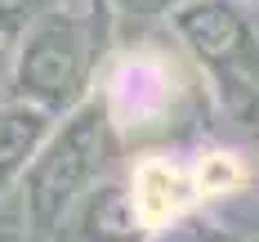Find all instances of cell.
<instances>
[{
  "mask_svg": "<svg viewBox=\"0 0 259 242\" xmlns=\"http://www.w3.org/2000/svg\"><path fill=\"white\" fill-rule=\"evenodd\" d=\"M94 9L85 0H54L50 9L36 14L14 45V72H9V99H23L67 117L80 108L90 90V72L99 58V36H94Z\"/></svg>",
  "mask_w": 259,
  "mask_h": 242,
  "instance_id": "6da1fadb",
  "label": "cell"
},
{
  "mask_svg": "<svg viewBox=\"0 0 259 242\" xmlns=\"http://www.w3.org/2000/svg\"><path fill=\"white\" fill-rule=\"evenodd\" d=\"M107 121L112 117H107L103 99H85L80 108H72L50 130V139L40 144L36 161L27 166V175H23V184H18L14 197L23 206L27 224L45 242L58 238V229L67 224V215L76 211L80 193L99 175Z\"/></svg>",
  "mask_w": 259,
  "mask_h": 242,
  "instance_id": "7a4b0ae2",
  "label": "cell"
},
{
  "mask_svg": "<svg viewBox=\"0 0 259 242\" xmlns=\"http://www.w3.org/2000/svg\"><path fill=\"white\" fill-rule=\"evenodd\" d=\"M175 94H179L175 67L148 50H134V54H121L107 67L99 99H103L116 130H148L170 112Z\"/></svg>",
  "mask_w": 259,
  "mask_h": 242,
  "instance_id": "3957f363",
  "label": "cell"
},
{
  "mask_svg": "<svg viewBox=\"0 0 259 242\" xmlns=\"http://www.w3.org/2000/svg\"><path fill=\"white\" fill-rule=\"evenodd\" d=\"M197 202V180H192V166H179L175 157H143L130 175V206L134 220L148 229H165L170 220H179L188 206Z\"/></svg>",
  "mask_w": 259,
  "mask_h": 242,
  "instance_id": "277c9868",
  "label": "cell"
},
{
  "mask_svg": "<svg viewBox=\"0 0 259 242\" xmlns=\"http://www.w3.org/2000/svg\"><path fill=\"white\" fill-rule=\"evenodd\" d=\"M58 126L54 112L23 99H5L0 103V206L18 193L27 166L36 161L40 144L50 139V130Z\"/></svg>",
  "mask_w": 259,
  "mask_h": 242,
  "instance_id": "5b68a950",
  "label": "cell"
},
{
  "mask_svg": "<svg viewBox=\"0 0 259 242\" xmlns=\"http://www.w3.org/2000/svg\"><path fill=\"white\" fill-rule=\"evenodd\" d=\"M192 180H197V197H224V193L246 184V166L237 153L214 148V153H201L192 161Z\"/></svg>",
  "mask_w": 259,
  "mask_h": 242,
  "instance_id": "8992f818",
  "label": "cell"
},
{
  "mask_svg": "<svg viewBox=\"0 0 259 242\" xmlns=\"http://www.w3.org/2000/svg\"><path fill=\"white\" fill-rule=\"evenodd\" d=\"M0 242H45L31 224H27L23 206H18V197H9L5 206H0Z\"/></svg>",
  "mask_w": 259,
  "mask_h": 242,
  "instance_id": "52a82bcc",
  "label": "cell"
},
{
  "mask_svg": "<svg viewBox=\"0 0 259 242\" xmlns=\"http://www.w3.org/2000/svg\"><path fill=\"white\" fill-rule=\"evenodd\" d=\"M9 72H14V45L0 41V103L9 99Z\"/></svg>",
  "mask_w": 259,
  "mask_h": 242,
  "instance_id": "ba28073f",
  "label": "cell"
}]
</instances>
